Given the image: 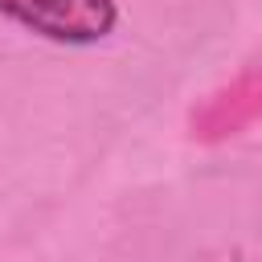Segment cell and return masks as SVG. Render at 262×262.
Here are the masks:
<instances>
[{"label":"cell","instance_id":"cell-1","mask_svg":"<svg viewBox=\"0 0 262 262\" xmlns=\"http://www.w3.org/2000/svg\"><path fill=\"white\" fill-rule=\"evenodd\" d=\"M0 16L49 45L90 49L119 29V0H0Z\"/></svg>","mask_w":262,"mask_h":262}]
</instances>
